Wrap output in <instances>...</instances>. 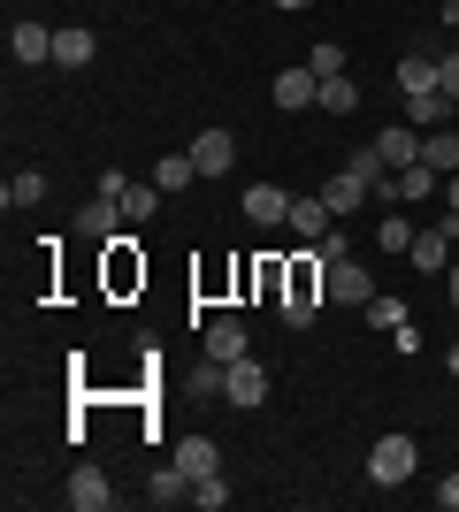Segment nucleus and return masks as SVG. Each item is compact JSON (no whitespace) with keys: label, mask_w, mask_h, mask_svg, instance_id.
<instances>
[{"label":"nucleus","mask_w":459,"mask_h":512,"mask_svg":"<svg viewBox=\"0 0 459 512\" xmlns=\"http://www.w3.org/2000/svg\"><path fill=\"white\" fill-rule=\"evenodd\" d=\"M414 467H421V444L406 436V428H383L375 451H368V482L375 490H398V482H414Z\"/></svg>","instance_id":"nucleus-1"},{"label":"nucleus","mask_w":459,"mask_h":512,"mask_svg":"<svg viewBox=\"0 0 459 512\" xmlns=\"http://www.w3.org/2000/svg\"><path fill=\"white\" fill-rule=\"evenodd\" d=\"M322 299H337V306H368L375 299V276H368V260H329L322 268Z\"/></svg>","instance_id":"nucleus-2"},{"label":"nucleus","mask_w":459,"mask_h":512,"mask_svg":"<svg viewBox=\"0 0 459 512\" xmlns=\"http://www.w3.org/2000/svg\"><path fill=\"white\" fill-rule=\"evenodd\" d=\"M123 230H131V214H123L115 192H92L85 207H77V237H92V245H115Z\"/></svg>","instance_id":"nucleus-3"},{"label":"nucleus","mask_w":459,"mask_h":512,"mask_svg":"<svg viewBox=\"0 0 459 512\" xmlns=\"http://www.w3.org/2000/svg\"><path fill=\"white\" fill-rule=\"evenodd\" d=\"M222 398H230L238 413H261V406H268V367L253 360V352H245V360H230V375H222Z\"/></svg>","instance_id":"nucleus-4"},{"label":"nucleus","mask_w":459,"mask_h":512,"mask_svg":"<svg viewBox=\"0 0 459 512\" xmlns=\"http://www.w3.org/2000/svg\"><path fill=\"white\" fill-rule=\"evenodd\" d=\"M184 153L199 161V176H230V169H238V138H230L222 123H199V138Z\"/></svg>","instance_id":"nucleus-5"},{"label":"nucleus","mask_w":459,"mask_h":512,"mask_svg":"<svg viewBox=\"0 0 459 512\" xmlns=\"http://www.w3.org/2000/svg\"><path fill=\"white\" fill-rule=\"evenodd\" d=\"M199 352H207V360H245V352H253V344H245V321L238 314H215L207 329H199Z\"/></svg>","instance_id":"nucleus-6"},{"label":"nucleus","mask_w":459,"mask_h":512,"mask_svg":"<svg viewBox=\"0 0 459 512\" xmlns=\"http://www.w3.org/2000/svg\"><path fill=\"white\" fill-rule=\"evenodd\" d=\"M62 505H69V512H108V505H115L108 474H100V467H77V474H69V490H62Z\"/></svg>","instance_id":"nucleus-7"},{"label":"nucleus","mask_w":459,"mask_h":512,"mask_svg":"<svg viewBox=\"0 0 459 512\" xmlns=\"http://www.w3.org/2000/svg\"><path fill=\"white\" fill-rule=\"evenodd\" d=\"M176 467L192 474H222V451H215V436H207V428H184V436H176Z\"/></svg>","instance_id":"nucleus-8"},{"label":"nucleus","mask_w":459,"mask_h":512,"mask_svg":"<svg viewBox=\"0 0 459 512\" xmlns=\"http://www.w3.org/2000/svg\"><path fill=\"white\" fill-rule=\"evenodd\" d=\"M322 199H329V214L345 222V214H360V207L375 199V184H368V176H352V169H337V176L322 184Z\"/></svg>","instance_id":"nucleus-9"},{"label":"nucleus","mask_w":459,"mask_h":512,"mask_svg":"<svg viewBox=\"0 0 459 512\" xmlns=\"http://www.w3.org/2000/svg\"><path fill=\"white\" fill-rule=\"evenodd\" d=\"M8 54H16L23 69L54 62V23H16V31H8Z\"/></svg>","instance_id":"nucleus-10"},{"label":"nucleus","mask_w":459,"mask_h":512,"mask_svg":"<svg viewBox=\"0 0 459 512\" xmlns=\"http://www.w3.org/2000/svg\"><path fill=\"white\" fill-rule=\"evenodd\" d=\"M322 100V77H314V69H276V107H291V115H299V107H314Z\"/></svg>","instance_id":"nucleus-11"},{"label":"nucleus","mask_w":459,"mask_h":512,"mask_svg":"<svg viewBox=\"0 0 459 512\" xmlns=\"http://www.w3.org/2000/svg\"><path fill=\"white\" fill-rule=\"evenodd\" d=\"M238 207H245V222H261V230L268 222H291V192H276V184H245Z\"/></svg>","instance_id":"nucleus-12"},{"label":"nucleus","mask_w":459,"mask_h":512,"mask_svg":"<svg viewBox=\"0 0 459 512\" xmlns=\"http://www.w3.org/2000/svg\"><path fill=\"white\" fill-rule=\"evenodd\" d=\"M291 230L306 237V245H322L329 230H337V214H329V199L314 192V199H291Z\"/></svg>","instance_id":"nucleus-13"},{"label":"nucleus","mask_w":459,"mask_h":512,"mask_svg":"<svg viewBox=\"0 0 459 512\" xmlns=\"http://www.w3.org/2000/svg\"><path fill=\"white\" fill-rule=\"evenodd\" d=\"M375 153H383L391 169H414V161H421V130H414V123H383V138H375Z\"/></svg>","instance_id":"nucleus-14"},{"label":"nucleus","mask_w":459,"mask_h":512,"mask_svg":"<svg viewBox=\"0 0 459 512\" xmlns=\"http://www.w3.org/2000/svg\"><path fill=\"white\" fill-rule=\"evenodd\" d=\"M92 54H100V39H92L85 23H69V31H54V62H62V69H85Z\"/></svg>","instance_id":"nucleus-15"},{"label":"nucleus","mask_w":459,"mask_h":512,"mask_svg":"<svg viewBox=\"0 0 459 512\" xmlns=\"http://www.w3.org/2000/svg\"><path fill=\"white\" fill-rule=\"evenodd\" d=\"M421 161L437 176H459V130H421Z\"/></svg>","instance_id":"nucleus-16"},{"label":"nucleus","mask_w":459,"mask_h":512,"mask_svg":"<svg viewBox=\"0 0 459 512\" xmlns=\"http://www.w3.org/2000/svg\"><path fill=\"white\" fill-rule=\"evenodd\" d=\"M146 497H153V505H192V474H184V467L169 459V467H161V474L146 482Z\"/></svg>","instance_id":"nucleus-17"},{"label":"nucleus","mask_w":459,"mask_h":512,"mask_svg":"<svg viewBox=\"0 0 459 512\" xmlns=\"http://www.w3.org/2000/svg\"><path fill=\"white\" fill-rule=\"evenodd\" d=\"M39 199H46V176L39 169H16L8 184H0V207H8V214H16V207H39Z\"/></svg>","instance_id":"nucleus-18"},{"label":"nucleus","mask_w":459,"mask_h":512,"mask_svg":"<svg viewBox=\"0 0 459 512\" xmlns=\"http://www.w3.org/2000/svg\"><path fill=\"white\" fill-rule=\"evenodd\" d=\"M444 115H452L444 92H406V123H414V130H444Z\"/></svg>","instance_id":"nucleus-19"},{"label":"nucleus","mask_w":459,"mask_h":512,"mask_svg":"<svg viewBox=\"0 0 459 512\" xmlns=\"http://www.w3.org/2000/svg\"><path fill=\"white\" fill-rule=\"evenodd\" d=\"M153 184H161V192H192L199 161H192V153H169V161H153Z\"/></svg>","instance_id":"nucleus-20"},{"label":"nucleus","mask_w":459,"mask_h":512,"mask_svg":"<svg viewBox=\"0 0 459 512\" xmlns=\"http://www.w3.org/2000/svg\"><path fill=\"white\" fill-rule=\"evenodd\" d=\"M123 214H131V230H146L153 214H161V184H153V176H146V184H131V192H123Z\"/></svg>","instance_id":"nucleus-21"},{"label":"nucleus","mask_w":459,"mask_h":512,"mask_svg":"<svg viewBox=\"0 0 459 512\" xmlns=\"http://www.w3.org/2000/svg\"><path fill=\"white\" fill-rule=\"evenodd\" d=\"M398 92H437V62H429V54H406V62H398Z\"/></svg>","instance_id":"nucleus-22"},{"label":"nucleus","mask_w":459,"mask_h":512,"mask_svg":"<svg viewBox=\"0 0 459 512\" xmlns=\"http://www.w3.org/2000/svg\"><path fill=\"white\" fill-rule=\"evenodd\" d=\"M375 245H383V253H406V245H414V222H406L398 207H383V230H375Z\"/></svg>","instance_id":"nucleus-23"},{"label":"nucleus","mask_w":459,"mask_h":512,"mask_svg":"<svg viewBox=\"0 0 459 512\" xmlns=\"http://www.w3.org/2000/svg\"><path fill=\"white\" fill-rule=\"evenodd\" d=\"M322 107L329 115H352V107H360V85H352V77H322Z\"/></svg>","instance_id":"nucleus-24"},{"label":"nucleus","mask_w":459,"mask_h":512,"mask_svg":"<svg viewBox=\"0 0 459 512\" xmlns=\"http://www.w3.org/2000/svg\"><path fill=\"white\" fill-rule=\"evenodd\" d=\"M192 505L199 512H222V505H230V482H222V474H199V482H192Z\"/></svg>","instance_id":"nucleus-25"},{"label":"nucleus","mask_w":459,"mask_h":512,"mask_svg":"<svg viewBox=\"0 0 459 512\" xmlns=\"http://www.w3.org/2000/svg\"><path fill=\"white\" fill-rule=\"evenodd\" d=\"M306 69H314V77H345V46H337V39H322L314 54H306Z\"/></svg>","instance_id":"nucleus-26"},{"label":"nucleus","mask_w":459,"mask_h":512,"mask_svg":"<svg viewBox=\"0 0 459 512\" xmlns=\"http://www.w3.org/2000/svg\"><path fill=\"white\" fill-rule=\"evenodd\" d=\"M360 314H368V329H398V321H406V306H398V299H383V291H375V299L360 306Z\"/></svg>","instance_id":"nucleus-27"},{"label":"nucleus","mask_w":459,"mask_h":512,"mask_svg":"<svg viewBox=\"0 0 459 512\" xmlns=\"http://www.w3.org/2000/svg\"><path fill=\"white\" fill-rule=\"evenodd\" d=\"M437 92H444V100L459 107V46H452V54H444V62H437Z\"/></svg>","instance_id":"nucleus-28"},{"label":"nucleus","mask_w":459,"mask_h":512,"mask_svg":"<svg viewBox=\"0 0 459 512\" xmlns=\"http://www.w3.org/2000/svg\"><path fill=\"white\" fill-rule=\"evenodd\" d=\"M437 505H444V512H459V467L444 474V490H437Z\"/></svg>","instance_id":"nucleus-29"},{"label":"nucleus","mask_w":459,"mask_h":512,"mask_svg":"<svg viewBox=\"0 0 459 512\" xmlns=\"http://www.w3.org/2000/svg\"><path fill=\"white\" fill-rule=\"evenodd\" d=\"M444 291H452V314H459V260L444 268Z\"/></svg>","instance_id":"nucleus-30"},{"label":"nucleus","mask_w":459,"mask_h":512,"mask_svg":"<svg viewBox=\"0 0 459 512\" xmlns=\"http://www.w3.org/2000/svg\"><path fill=\"white\" fill-rule=\"evenodd\" d=\"M444 207H452V214H459V176H444Z\"/></svg>","instance_id":"nucleus-31"},{"label":"nucleus","mask_w":459,"mask_h":512,"mask_svg":"<svg viewBox=\"0 0 459 512\" xmlns=\"http://www.w3.org/2000/svg\"><path fill=\"white\" fill-rule=\"evenodd\" d=\"M276 8H291V16H299V8H314V0H276Z\"/></svg>","instance_id":"nucleus-32"},{"label":"nucleus","mask_w":459,"mask_h":512,"mask_svg":"<svg viewBox=\"0 0 459 512\" xmlns=\"http://www.w3.org/2000/svg\"><path fill=\"white\" fill-rule=\"evenodd\" d=\"M444 367H452V375H459V344H452V352H444Z\"/></svg>","instance_id":"nucleus-33"}]
</instances>
